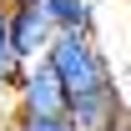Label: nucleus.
I'll use <instances>...</instances> for the list:
<instances>
[{"label":"nucleus","mask_w":131,"mask_h":131,"mask_svg":"<svg viewBox=\"0 0 131 131\" xmlns=\"http://www.w3.org/2000/svg\"><path fill=\"white\" fill-rule=\"evenodd\" d=\"M56 30H81V35H96V10L91 0H46Z\"/></svg>","instance_id":"6"},{"label":"nucleus","mask_w":131,"mask_h":131,"mask_svg":"<svg viewBox=\"0 0 131 131\" xmlns=\"http://www.w3.org/2000/svg\"><path fill=\"white\" fill-rule=\"evenodd\" d=\"M116 131H131V121H126V126H116Z\"/></svg>","instance_id":"8"},{"label":"nucleus","mask_w":131,"mask_h":131,"mask_svg":"<svg viewBox=\"0 0 131 131\" xmlns=\"http://www.w3.org/2000/svg\"><path fill=\"white\" fill-rule=\"evenodd\" d=\"M15 111L20 116H56V121H66V111H71V86L61 81V71L50 61H30L25 66V76H20V86H15Z\"/></svg>","instance_id":"2"},{"label":"nucleus","mask_w":131,"mask_h":131,"mask_svg":"<svg viewBox=\"0 0 131 131\" xmlns=\"http://www.w3.org/2000/svg\"><path fill=\"white\" fill-rule=\"evenodd\" d=\"M131 111H126V101H121V91H96V96H76L71 101V111H66V126L71 131H116V126H126Z\"/></svg>","instance_id":"4"},{"label":"nucleus","mask_w":131,"mask_h":131,"mask_svg":"<svg viewBox=\"0 0 131 131\" xmlns=\"http://www.w3.org/2000/svg\"><path fill=\"white\" fill-rule=\"evenodd\" d=\"M10 131H71V126H66V121H56V116H20V111H15Z\"/></svg>","instance_id":"7"},{"label":"nucleus","mask_w":131,"mask_h":131,"mask_svg":"<svg viewBox=\"0 0 131 131\" xmlns=\"http://www.w3.org/2000/svg\"><path fill=\"white\" fill-rule=\"evenodd\" d=\"M10 20H15V46L25 61H46L50 40H56V20H50L46 0H10Z\"/></svg>","instance_id":"3"},{"label":"nucleus","mask_w":131,"mask_h":131,"mask_svg":"<svg viewBox=\"0 0 131 131\" xmlns=\"http://www.w3.org/2000/svg\"><path fill=\"white\" fill-rule=\"evenodd\" d=\"M25 56H20V46H15V20H10V0H0V86H10L15 91L20 86V76H25Z\"/></svg>","instance_id":"5"},{"label":"nucleus","mask_w":131,"mask_h":131,"mask_svg":"<svg viewBox=\"0 0 131 131\" xmlns=\"http://www.w3.org/2000/svg\"><path fill=\"white\" fill-rule=\"evenodd\" d=\"M46 61L61 71V81L71 86V101L76 96H96V91H111L116 76H111V61L106 50L96 46V35H81V30H61L50 40Z\"/></svg>","instance_id":"1"}]
</instances>
